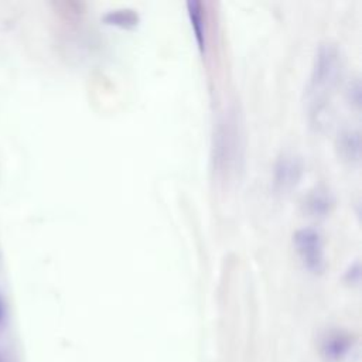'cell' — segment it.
Returning <instances> with one entry per match:
<instances>
[{"instance_id": "obj_9", "label": "cell", "mask_w": 362, "mask_h": 362, "mask_svg": "<svg viewBox=\"0 0 362 362\" xmlns=\"http://www.w3.org/2000/svg\"><path fill=\"white\" fill-rule=\"evenodd\" d=\"M187 7H188V14H189V18L192 23L197 42L201 49H205V28H204L202 16H201V4L195 0H192V1L187 3Z\"/></svg>"}, {"instance_id": "obj_11", "label": "cell", "mask_w": 362, "mask_h": 362, "mask_svg": "<svg viewBox=\"0 0 362 362\" xmlns=\"http://www.w3.org/2000/svg\"><path fill=\"white\" fill-rule=\"evenodd\" d=\"M8 317V307H7V301L3 297V294L0 293V328L6 324Z\"/></svg>"}, {"instance_id": "obj_8", "label": "cell", "mask_w": 362, "mask_h": 362, "mask_svg": "<svg viewBox=\"0 0 362 362\" xmlns=\"http://www.w3.org/2000/svg\"><path fill=\"white\" fill-rule=\"evenodd\" d=\"M305 205H307V209H308L313 215H322V214H325V212L329 209V205H331L329 194H327L325 189L315 188V189L311 191V194L307 197Z\"/></svg>"}, {"instance_id": "obj_5", "label": "cell", "mask_w": 362, "mask_h": 362, "mask_svg": "<svg viewBox=\"0 0 362 362\" xmlns=\"http://www.w3.org/2000/svg\"><path fill=\"white\" fill-rule=\"evenodd\" d=\"M273 170L274 185L279 189L286 191L297 184L301 175L303 164L298 156L291 151H284L277 157Z\"/></svg>"}, {"instance_id": "obj_2", "label": "cell", "mask_w": 362, "mask_h": 362, "mask_svg": "<svg viewBox=\"0 0 362 362\" xmlns=\"http://www.w3.org/2000/svg\"><path fill=\"white\" fill-rule=\"evenodd\" d=\"M242 157L243 137L239 115L235 107H229L214 133L212 163L215 174L221 180H228L238 171Z\"/></svg>"}, {"instance_id": "obj_1", "label": "cell", "mask_w": 362, "mask_h": 362, "mask_svg": "<svg viewBox=\"0 0 362 362\" xmlns=\"http://www.w3.org/2000/svg\"><path fill=\"white\" fill-rule=\"evenodd\" d=\"M342 69V58L337 44L325 41L320 44L311 68L307 88L308 116L314 126H321L328 112L332 89L337 86Z\"/></svg>"}, {"instance_id": "obj_12", "label": "cell", "mask_w": 362, "mask_h": 362, "mask_svg": "<svg viewBox=\"0 0 362 362\" xmlns=\"http://www.w3.org/2000/svg\"><path fill=\"white\" fill-rule=\"evenodd\" d=\"M345 276L348 277L349 281L352 280V276H355L354 279H355L356 281H359V262H358V260L354 262V263L349 266V269L345 272Z\"/></svg>"}, {"instance_id": "obj_4", "label": "cell", "mask_w": 362, "mask_h": 362, "mask_svg": "<svg viewBox=\"0 0 362 362\" xmlns=\"http://www.w3.org/2000/svg\"><path fill=\"white\" fill-rule=\"evenodd\" d=\"M320 355L324 362H352L358 355L356 339L349 332H329L320 344Z\"/></svg>"}, {"instance_id": "obj_3", "label": "cell", "mask_w": 362, "mask_h": 362, "mask_svg": "<svg viewBox=\"0 0 362 362\" xmlns=\"http://www.w3.org/2000/svg\"><path fill=\"white\" fill-rule=\"evenodd\" d=\"M293 242L303 264L313 273L322 272L325 267V255L320 232L310 226L300 228L294 232Z\"/></svg>"}, {"instance_id": "obj_7", "label": "cell", "mask_w": 362, "mask_h": 362, "mask_svg": "<svg viewBox=\"0 0 362 362\" xmlns=\"http://www.w3.org/2000/svg\"><path fill=\"white\" fill-rule=\"evenodd\" d=\"M103 20L120 27H133L139 23V14L133 8H115L106 11L103 14Z\"/></svg>"}, {"instance_id": "obj_10", "label": "cell", "mask_w": 362, "mask_h": 362, "mask_svg": "<svg viewBox=\"0 0 362 362\" xmlns=\"http://www.w3.org/2000/svg\"><path fill=\"white\" fill-rule=\"evenodd\" d=\"M348 96L351 99V102H354L356 106H359V100H361V85H359V79L354 78L352 81H349L348 83Z\"/></svg>"}, {"instance_id": "obj_6", "label": "cell", "mask_w": 362, "mask_h": 362, "mask_svg": "<svg viewBox=\"0 0 362 362\" xmlns=\"http://www.w3.org/2000/svg\"><path fill=\"white\" fill-rule=\"evenodd\" d=\"M337 150L338 154L349 161L355 163L361 156V133L358 129L345 127L337 136Z\"/></svg>"}, {"instance_id": "obj_13", "label": "cell", "mask_w": 362, "mask_h": 362, "mask_svg": "<svg viewBox=\"0 0 362 362\" xmlns=\"http://www.w3.org/2000/svg\"><path fill=\"white\" fill-rule=\"evenodd\" d=\"M0 362H3V359H1V356H0Z\"/></svg>"}]
</instances>
